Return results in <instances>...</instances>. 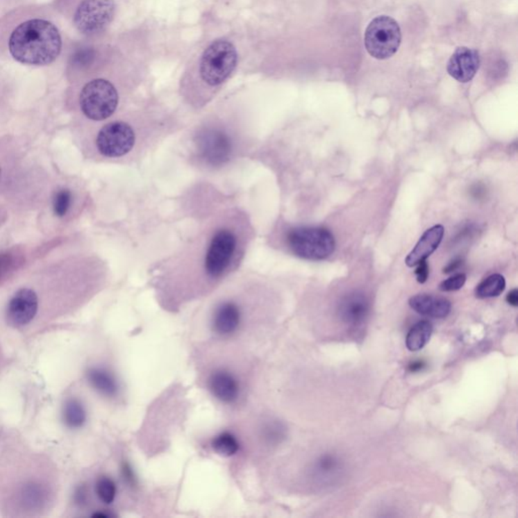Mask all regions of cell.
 <instances>
[{
	"label": "cell",
	"instance_id": "1",
	"mask_svg": "<svg viewBox=\"0 0 518 518\" xmlns=\"http://www.w3.org/2000/svg\"><path fill=\"white\" fill-rule=\"evenodd\" d=\"M256 229L248 212L229 207L211 215L197 233L154 265L153 282L163 298H196L212 291L241 267Z\"/></svg>",
	"mask_w": 518,
	"mask_h": 518
},
{
	"label": "cell",
	"instance_id": "2",
	"mask_svg": "<svg viewBox=\"0 0 518 518\" xmlns=\"http://www.w3.org/2000/svg\"><path fill=\"white\" fill-rule=\"evenodd\" d=\"M86 126L81 139L86 157L101 162L129 165L174 134L179 124L168 115L136 110Z\"/></svg>",
	"mask_w": 518,
	"mask_h": 518
},
{
	"label": "cell",
	"instance_id": "3",
	"mask_svg": "<svg viewBox=\"0 0 518 518\" xmlns=\"http://www.w3.org/2000/svg\"><path fill=\"white\" fill-rule=\"evenodd\" d=\"M251 138L236 118L212 115L201 119L187 136L190 163L208 174H222L245 157Z\"/></svg>",
	"mask_w": 518,
	"mask_h": 518
},
{
	"label": "cell",
	"instance_id": "4",
	"mask_svg": "<svg viewBox=\"0 0 518 518\" xmlns=\"http://www.w3.org/2000/svg\"><path fill=\"white\" fill-rule=\"evenodd\" d=\"M238 65V52L232 42L217 39L201 53L196 69L181 81V95L194 110H201L233 75Z\"/></svg>",
	"mask_w": 518,
	"mask_h": 518
},
{
	"label": "cell",
	"instance_id": "5",
	"mask_svg": "<svg viewBox=\"0 0 518 518\" xmlns=\"http://www.w3.org/2000/svg\"><path fill=\"white\" fill-rule=\"evenodd\" d=\"M23 147L12 137L0 138V226L37 194V176Z\"/></svg>",
	"mask_w": 518,
	"mask_h": 518
},
{
	"label": "cell",
	"instance_id": "6",
	"mask_svg": "<svg viewBox=\"0 0 518 518\" xmlns=\"http://www.w3.org/2000/svg\"><path fill=\"white\" fill-rule=\"evenodd\" d=\"M13 58L26 65L43 66L59 56L62 39L58 28L45 19H30L15 28L8 40Z\"/></svg>",
	"mask_w": 518,
	"mask_h": 518
},
{
	"label": "cell",
	"instance_id": "7",
	"mask_svg": "<svg viewBox=\"0 0 518 518\" xmlns=\"http://www.w3.org/2000/svg\"><path fill=\"white\" fill-rule=\"evenodd\" d=\"M269 241L272 247L307 260H323L335 250V239L326 228L294 226L276 227Z\"/></svg>",
	"mask_w": 518,
	"mask_h": 518
},
{
	"label": "cell",
	"instance_id": "8",
	"mask_svg": "<svg viewBox=\"0 0 518 518\" xmlns=\"http://www.w3.org/2000/svg\"><path fill=\"white\" fill-rule=\"evenodd\" d=\"M119 106V88L108 79H92L79 92V110L88 123H99L116 116Z\"/></svg>",
	"mask_w": 518,
	"mask_h": 518
},
{
	"label": "cell",
	"instance_id": "9",
	"mask_svg": "<svg viewBox=\"0 0 518 518\" xmlns=\"http://www.w3.org/2000/svg\"><path fill=\"white\" fill-rule=\"evenodd\" d=\"M401 28L395 19L387 15L376 17L365 33V45L369 54L378 60H386L397 53L400 47Z\"/></svg>",
	"mask_w": 518,
	"mask_h": 518
},
{
	"label": "cell",
	"instance_id": "10",
	"mask_svg": "<svg viewBox=\"0 0 518 518\" xmlns=\"http://www.w3.org/2000/svg\"><path fill=\"white\" fill-rule=\"evenodd\" d=\"M115 12L114 0H83L75 10L73 24L81 34L95 37L112 24Z\"/></svg>",
	"mask_w": 518,
	"mask_h": 518
},
{
	"label": "cell",
	"instance_id": "11",
	"mask_svg": "<svg viewBox=\"0 0 518 518\" xmlns=\"http://www.w3.org/2000/svg\"><path fill=\"white\" fill-rule=\"evenodd\" d=\"M233 287V294H227L219 298L218 302L212 308L211 326L212 331L220 336H230L235 333L244 315V305L242 303L243 283L242 278H237Z\"/></svg>",
	"mask_w": 518,
	"mask_h": 518
},
{
	"label": "cell",
	"instance_id": "12",
	"mask_svg": "<svg viewBox=\"0 0 518 518\" xmlns=\"http://www.w3.org/2000/svg\"><path fill=\"white\" fill-rule=\"evenodd\" d=\"M39 312L37 298L24 287H17L8 301L6 319L13 327H22L34 320Z\"/></svg>",
	"mask_w": 518,
	"mask_h": 518
},
{
	"label": "cell",
	"instance_id": "13",
	"mask_svg": "<svg viewBox=\"0 0 518 518\" xmlns=\"http://www.w3.org/2000/svg\"><path fill=\"white\" fill-rule=\"evenodd\" d=\"M479 67V52L474 49L460 47L449 59L448 72L456 81L466 83L475 77Z\"/></svg>",
	"mask_w": 518,
	"mask_h": 518
},
{
	"label": "cell",
	"instance_id": "14",
	"mask_svg": "<svg viewBox=\"0 0 518 518\" xmlns=\"http://www.w3.org/2000/svg\"><path fill=\"white\" fill-rule=\"evenodd\" d=\"M371 310L369 299L362 293H351L345 296L340 302L338 313L342 322L349 325L364 323Z\"/></svg>",
	"mask_w": 518,
	"mask_h": 518
},
{
	"label": "cell",
	"instance_id": "15",
	"mask_svg": "<svg viewBox=\"0 0 518 518\" xmlns=\"http://www.w3.org/2000/svg\"><path fill=\"white\" fill-rule=\"evenodd\" d=\"M444 235V228L442 225H435L426 230L424 235L420 237L412 251L407 256L405 260L407 267H413L420 261L426 260L440 247Z\"/></svg>",
	"mask_w": 518,
	"mask_h": 518
},
{
	"label": "cell",
	"instance_id": "16",
	"mask_svg": "<svg viewBox=\"0 0 518 518\" xmlns=\"http://www.w3.org/2000/svg\"><path fill=\"white\" fill-rule=\"evenodd\" d=\"M209 386L212 395L225 404H231L238 399L240 387L237 378L229 371H215L210 377Z\"/></svg>",
	"mask_w": 518,
	"mask_h": 518
},
{
	"label": "cell",
	"instance_id": "17",
	"mask_svg": "<svg viewBox=\"0 0 518 518\" xmlns=\"http://www.w3.org/2000/svg\"><path fill=\"white\" fill-rule=\"evenodd\" d=\"M409 305L420 315L429 316L431 318L448 317L451 311V304L449 300L427 294L413 296L409 300Z\"/></svg>",
	"mask_w": 518,
	"mask_h": 518
},
{
	"label": "cell",
	"instance_id": "18",
	"mask_svg": "<svg viewBox=\"0 0 518 518\" xmlns=\"http://www.w3.org/2000/svg\"><path fill=\"white\" fill-rule=\"evenodd\" d=\"M87 378L92 386L106 397H115L118 394V383L106 369L92 367L88 371Z\"/></svg>",
	"mask_w": 518,
	"mask_h": 518
},
{
	"label": "cell",
	"instance_id": "19",
	"mask_svg": "<svg viewBox=\"0 0 518 518\" xmlns=\"http://www.w3.org/2000/svg\"><path fill=\"white\" fill-rule=\"evenodd\" d=\"M342 465L340 460L336 456L327 455L319 458L314 467L315 477L324 483H331L335 478L340 475Z\"/></svg>",
	"mask_w": 518,
	"mask_h": 518
},
{
	"label": "cell",
	"instance_id": "20",
	"mask_svg": "<svg viewBox=\"0 0 518 518\" xmlns=\"http://www.w3.org/2000/svg\"><path fill=\"white\" fill-rule=\"evenodd\" d=\"M433 324L428 321H419L409 330L406 336V346L410 351H418L424 349L433 334Z\"/></svg>",
	"mask_w": 518,
	"mask_h": 518
},
{
	"label": "cell",
	"instance_id": "21",
	"mask_svg": "<svg viewBox=\"0 0 518 518\" xmlns=\"http://www.w3.org/2000/svg\"><path fill=\"white\" fill-rule=\"evenodd\" d=\"M47 497L45 487L34 482L24 485L21 491L22 503L28 510L41 508L45 504Z\"/></svg>",
	"mask_w": 518,
	"mask_h": 518
},
{
	"label": "cell",
	"instance_id": "22",
	"mask_svg": "<svg viewBox=\"0 0 518 518\" xmlns=\"http://www.w3.org/2000/svg\"><path fill=\"white\" fill-rule=\"evenodd\" d=\"M506 278L502 274H491L476 287V296L479 299L495 298L506 290Z\"/></svg>",
	"mask_w": 518,
	"mask_h": 518
},
{
	"label": "cell",
	"instance_id": "23",
	"mask_svg": "<svg viewBox=\"0 0 518 518\" xmlns=\"http://www.w3.org/2000/svg\"><path fill=\"white\" fill-rule=\"evenodd\" d=\"M63 418L70 428H81L86 421V411L83 405L76 399L68 400L64 407Z\"/></svg>",
	"mask_w": 518,
	"mask_h": 518
},
{
	"label": "cell",
	"instance_id": "24",
	"mask_svg": "<svg viewBox=\"0 0 518 518\" xmlns=\"http://www.w3.org/2000/svg\"><path fill=\"white\" fill-rule=\"evenodd\" d=\"M211 446L212 451L217 455L224 458H231L235 456L240 449L238 440L235 436L230 433H223L217 435L212 440Z\"/></svg>",
	"mask_w": 518,
	"mask_h": 518
},
{
	"label": "cell",
	"instance_id": "25",
	"mask_svg": "<svg viewBox=\"0 0 518 518\" xmlns=\"http://www.w3.org/2000/svg\"><path fill=\"white\" fill-rule=\"evenodd\" d=\"M74 203V196L72 190L61 189L55 192L52 200V207L54 214L60 218H63L72 209Z\"/></svg>",
	"mask_w": 518,
	"mask_h": 518
},
{
	"label": "cell",
	"instance_id": "26",
	"mask_svg": "<svg viewBox=\"0 0 518 518\" xmlns=\"http://www.w3.org/2000/svg\"><path fill=\"white\" fill-rule=\"evenodd\" d=\"M95 491L99 500L105 504H110L115 501L117 496L116 483L110 478L101 477L97 480Z\"/></svg>",
	"mask_w": 518,
	"mask_h": 518
},
{
	"label": "cell",
	"instance_id": "27",
	"mask_svg": "<svg viewBox=\"0 0 518 518\" xmlns=\"http://www.w3.org/2000/svg\"><path fill=\"white\" fill-rule=\"evenodd\" d=\"M95 57H97V51L94 50V48H79L72 55L73 66H76L78 68L88 67L94 63Z\"/></svg>",
	"mask_w": 518,
	"mask_h": 518
},
{
	"label": "cell",
	"instance_id": "28",
	"mask_svg": "<svg viewBox=\"0 0 518 518\" xmlns=\"http://www.w3.org/2000/svg\"><path fill=\"white\" fill-rule=\"evenodd\" d=\"M467 276L465 274H457L444 281L440 285V290L442 292L459 291L466 283Z\"/></svg>",
	"mask_w": 518,
	"mask_h": 518
},
{
	"label": "cell",
	"instance_id": "29",
	"mask_svg": "<svg viewBox=\"0 0 518 518\" xmlns=\"http://www.w3.org/2000/svg\"><path fill=\"white\" fill-rule=\"evenodd\" d=\"M417 269H415L416 280L419 283L427 282L429 276V265L426 260L420 261L418 263Z\"/></svg>",
	"mask_w": 518,
	"mask_h": 518
},
{
	"label": "cell",
	"instance_id": "30",
	"mask_svg": "<svg viewBox=\"0 0 518 518\" xmlns=\"http://www.w3.org/2000/svg\"><path fill=\"white\" fill-rule=\"evenodd\" d=\"M464 260L462 258H455L446 265L444 269V274H451V272L457 271L462 267Z\"/></svg>",
	"mask_w": 518,
	"mask_h": 518
},
{
	"label": "cell",
	"instance_id": "31",
	"mask_svg": "<svg viewBox=\"0 0 518 518\" xmlns=\"http://www.w3.org/2000/svg\"><path fill=\"white\" fill-rule=\"evenodd\" d=\"M506 301L509 305L512 307L518 306V290L513 289L512 291L509 292L506 296Z\"/></svg>",
	"mask_w": 518,
	"mask_h": 518
},
{
	"label": "cell",
	"instance_id": "32",
	"mask_svg": "<svg viewBox=\"0 0 518 518\" xmlns=\"http://www.w3.org/2000/svg\"><path fill=\"white\" fill-rule=\"evenodd\" d=\"M471 192H475V198H481L485 194V189L482 185H475L471 190Z\"/></svg>",
	"mask_w": 518,
	"mask_h": 518
}]
</instances>
